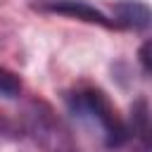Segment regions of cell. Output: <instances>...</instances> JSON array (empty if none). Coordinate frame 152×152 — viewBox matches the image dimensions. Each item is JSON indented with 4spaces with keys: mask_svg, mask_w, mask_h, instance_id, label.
I'll return each mask as SVG.
<instances>
[{
    "mask_svg": "<svg viewBox=\"0 0 152 152\" xmlns=\"http://www.w3.org/2000/svg\"><path fill=\"white\" fill-rule=\"evenodd\" d=\"M69 107L74 114H78L81 119L93 121L95 126H100L102 135H104V145L107 147H121L126 145V140L131 138L128 124H124L116 116V109L112 107V102L104 97V93L100 90H78L69 97Z\"/></svg>",
    "mask_w": 152,
    "mask_h": 152,
    "instance_id": "cell-1",
    "label": "cell"
},
{
    "mask_svg": "<svg viewBox=\"0 0 152 152\" xmlns=\"http://www.w3.org/2000/svg\"><path fill=\"white\" fill-rule=\"evenodd\" d=\"M43 10L57 12V14H66V17H76V19H83L88 24H100L104 28H112L114 26V21L107 14H102L97 7H93L86 0H48L43 5Z\"/></svg>",
    "mask_w": 152,
    "mask_h": 152,
    "instance_id": "cell-2",
    "label": "cell"
},
{
    "mask_svg": "<svg viewBox=\"0 0 152 152\" xmlns=\"http://www.w3.org/2000/svg\"><path fill=\"white\" fill-rule=\"evenodd\" d=\"M114 26L145 31L150 26V7L140 0H121L114 5Z\"/></svg>",
    "mask_w": 152,
    "mask_h": 152,
    "instance_id": "cell-3",
    "label": "cell"
},
{
    "mask_svg": "<svg viewBox=\"0 0 152 152\" xmlns=\"http://www.w3.org/2000/svg\"><path fill=\"white\" fill-rule=\"evenodd\" d=\"M131 124L133 126H128V131L131 133H138L140 135V140L145 142V147H147V135H150V116H147V102L145 100H138L135 104H133V109H131Z\"/></svg>",
    "mask_w": 152,
    "mask_h": 152,
    "instance_id": "cell-4",
    "label": "cell"
},
{
    "mask_svg": "<svg viewBox=\"0 0 152 152\" xmlns=\"http://www.w3.org/2000/svg\"><path fill=\"white\" fill-rule=\"evenodd\" d=\"M19 90H21L19 78H17L12 71H7V69L0 66V95H5V97H14Z\"/></svg>",
    "mask_w": 152,
    "mask_h": 152,
    "instance_id": "cell-5",
    "label": "cell"
},
{
    "mask_svg": "<svg viewBox=\"0 0 152 152\" xmlns=\"http://www.w3.org/2000/svg\"><path fill=\"white\" fill-rule=\"evenodd\" d=\"M138 57H140V64H142V71L145 74H150V40L147 43H142V48H140V52H138Z\"/></svg>",
    "mask_w": 152,
    "mask_h": 152,
    "instance_id": "cell-6",
    "label": "cell"
}]
</instances>
